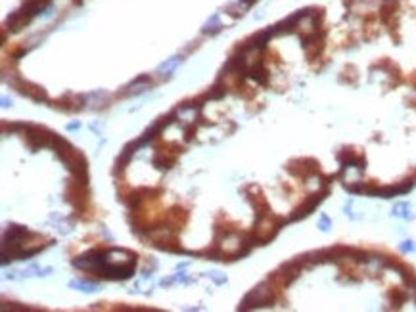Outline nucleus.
Returning a JSON list of instances; mask_svg holds the SVG:
<instances>
[{
    "label": "nucleus",
    "instance_id": "obj_6",
    "mask_svg": "<svg viewBox=\"0 0 416 312\" xmlns=\"http://www.w3.org/2000/svg\"><path fill=\"white\" fill-rule=\"evenodd\" d=\"M181 64H183V58H181V56H176V58H171L169 61H165L163 66L159 67V73H171V71H173L176 66H181Z\"/></svg>",
    "mask_w": 416,
    "mask_h": 312
},
{
    "label": "nucleus",
    "instance_id": "obj_5",
    "mask_svg": "<svg viewBox=\"0 0 416 312\" xmlns=\"http://www.w3.org/2000/svg\"><path fill=\"white\" fill-rule=\"evenodd\" d=\"M393 216H399V219H412V214H410V207H408V203H397V205L393 207Z\"/></svg>",
    "mask_w": 416,
    "mask_h": 312
},
{
    "label": "nucleus",
    "instance_id": "obj_4",
    "mask_svg": "<svg viewBox=\"0 0 416 312\" xmlns=\"http://www.w3.org/2000/svg\"><path fill=\"white\" fill-rule=\"evenodd\" d=\"M69 288L81 289V291H86V293L98 291V286H94V284H91V282H83V279H73V282H69Z\"/></svg>",
    "mask_w": 416,
    "mask_h": 312
},
{
    "label": "nucleus",
    "instance_id": "obj_3",
    "mask_svg": "<svg viewBox=\"0 0 416 312\" xmlns=\"http://www.w3.org/2000/svg\"><path fill=\"white\" fill-rule=\"evenodd\" d=\"M223 29V25H221V19H219V14H215V16L209 19L207 23L203 25V29H201V33L203 35H215L219 33Z\"/></svg>",
    "mask_w": 416,
    "mask_h": 312
},
{
    "label": "nucleus",
    "instance_id": "obj_12",
    "mask_svg": "<svg viewBox=\"0 0 416 312\" xmlns=\"http://www.w3.org/2000/svg\"><path fill=\"white\" fill-rule=\"evenodd\" d=\"M2 104H4V107H8V104H12V100H8V98H2Z\"/></svg>",
    "mask_w": 416,
    "mask_h": 312
},
{
    "label": "nucleus",
    "instance_id": "obj_8",
    "mask_svg": "<svg viewBox=\"0 0 416 312\" xmlns=\"http://www.w3.org/2000/svg\"><path fill=\"white\" fill-rule=\"evenodd\" d=\"M399 249L403 251V253H414V251H416V245H414V241H403Z\"/></svg>",
    "mask_w": 416,
    "mask_h": 312
},
{
    "label": "nucleus",
    "instance_id": "obj_7",
    "mask_svg": "<svg viewBox=\"0 0 416 312\" xmlns=\"http://www.w3.org/2000/svg\"><path fill=\"white\" fill-rule=\"evenodd\" d=\"M209 278L213 279L217 286H223V284H226V276H225V274H221V272H209Z\"/></svg>",
    "mask_w": 416,
    "mask_h": 312
},
{
    "label": "nucleus",
    "instance_id": "obj_10",
    "mask_svg": "<svg viewBox=\"0 0 416 312\" xmlns=\"http://www.w3.org/2000/svg\"><path fill=\"white\" fill-rule=\"evenodd\" d=\"M240 2L244 4V6H246V8H250V6H253V4L257 2V0H240Z\"/></svg>",
    "mask_w": 416,
    "mask_h": 312
},
{
    "label": "nucleus",
    "instance_id": "obj_2",
    "mask_svg": "<svg viewBox=\"0 0 416 312\" xmlns=\"http://www.w3.org/2000/svg\"><path fill=\"white\" fill-rule=\"evenodd\" d=\"M320 201H322V196H318V194H316V196H311V199H309L305 205L300 207V209L295 211V214H291V221H298V219H303V216H307V214L311 213V211H313V209H315V207L318 205Z\"/></svg>",
    "mask_w": 416,
    "mask_h": 312
},
{
    "label": "nucleus",
    "instance_id": "obj_1",
    "mask_svg": "<svg viewBox=\"0 0 416 312\" xmlns=\"http://www.w3.org/2000/svg\"><path fill=\"white\" fill-rule=\"evenodd\" d=\"M273 301V293L266 286H259L257 289L250 291L248 295L244 297L242 304L238 306L240 310H250V308H255V306H265Z\"/></svg>",
    "mask_w": 416,
    "mask_h": 312
},
{
    "label": "nucleus",
    "instance_id": "obj_11",
    "mask_svg": "<svg viewBox=\"0 0 416 312\" xmlns=\"http://www.w3.org/2000/svg\"><path fill=\"white\" fill-rule=\"evenodd\" d=\"M77 129H79V123H73V124L69 123V124H67V131H77Z\"/></svg>",
    "mask_w": 416,
    "mask_h": 312
},
{
    "label": "nucleus",
    "instance_id": "obj_9",
    "mask_svg": "<svg viewBox=\"0 0 416 312\" xmlns=\"http://www.w3.org/2000/svg\"><path fill=\"white\" fill-rule=\"evenodd\" d=\"M318 226H320V230H328V228H330V219H328V216H326V214H322V216H320V222H318Z\"/></svg>",
    "mask_w": 416,
    "mask_h": 312
}]
</instances>
